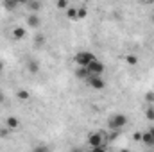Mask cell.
<instances>
[{
    "mask_svg": "<svg viewBox=\"0 0 154 152\" xmlns=\"http://www.w3.org/2000/svg\"><path fill=\"white\" fill-rule=\"evenodd\" d=\"M75 77L77 79H88V70L86 68H81V66H77V70H75Z\"/></svg>",
    "mask_w": 154,
    "mask_h": 152,
    "instance_id": "5bb4252c",
    "label": "cell"
},
{
    "mask_svg": "<svg viewBox=\"0 0 154 152\" xmlns=\"http://www.w3.org/2000/svg\"><path fill=\"white\" fill-rule=\"evenodd\" d=\"M32 152H50V149H48V145H45V143H38V145H34Z\"/></svg>",
    "mask_w": 154,
    "mask_h": 152,
    "instance_id": "2e32d148",
    "label": "cell"
},
{
    "mask_svg": "<svg viewBox=\"0 0 154 152\" xmlns=\"http://www.w3.org/2000/svg\"><path fill=\"white\" fill-rule=\"evenodd\" d=\"M125 63H127V65H136V63H138V57H136L134 54H127V56H125Z\"/></svg>",
    "mask_w": 154,
    "mask_h": 152,
    "instance_id": "e0dca14e",
    "label": "cell"
},
{
    "mask_svg": "<svg viewBox=\"0 0 154 152\" xmlns=\"http://www.w3.org/2000/svg\"><path fill=\"white\" fill-rule=\"evenodd\" d=\"M86 141H88L90 149H95V147H102V145H106L108 136H106L104 132H90Z\"/></svg>",
    "mask_w": 154,
    "mask_h": 152,
    "instance_id": "3957f363",
    "label": "cell"
},
{
    "mask_svg": "<svg viewBox=\"0 0 154 152\" xmlns=\"http://www.w3.org/2000/svg\"><path fill=\"white\" fill-rule=\"evenodd\" d=\"M16 97H18L20 100H29V97H31V95H29V91H25V90H20V91L16 93Z\"/></svg>",
    "mask_w": 154,
    "mask_h": 152,
    "instance_id": "ac0fdd59",
    "label": "cell"
},
{
    "mask_svg": "<svg viewBox=\"0 0 154 152\" xmlns=\"http://www.w3.org/2000/svg\"><path fill=\"white\" fill-rule=\"evenodd\" d=\"M25 7L31 11V14H38V11L41 9V2H38V0H29V2H25Z\"/></svg>",
    "mask_w": 154,
    "mask_h": 152,
    "instance_id": "9c48e42d",
    "label": "cell"
},
{
    "mask_svg": "<svg viewBox=\"0 0 154 152\" xmlns=\"http://www.w3.org/2000/svg\"><path fill=\"white\" fill-rule=\"evenodd\" d=\"M70 152H84V150H82V149H77V147H74Z\"/></svg>",
    "mask_w": 154,
    "mask_h": 152,
    "instance_id": "484cf974",
    "label": "cell"
},
{
    "mask_svg": "<svg viewBox=\"0 0 154 152\" xmlns=\"http://www.w3.org/2000/svg\"><path fill=\"white\" fill-rule=\"evenodd\" d=\"M86 16H88V9H86L84 5L77 7V18H79V20H84Z\"/></svg>",
    "mask_w": 154,
    "mask_h": 152,
    "instance_id": "9a60e30c",
    "label": "cell"
},
{
    "mask_svg": "<svg viewBox=\"0 0 154 152\" xmlns=\"http://www.w3.org/2000/svg\"><path fill=\"white\" fill-rule=\"evenodd\" d=\"M147 152H154V150H152V149H151V150H147Z\"/></svg>",
    "mask_w": 154,
    "mask_h": 152,
    "instance_id": "f546056e",
    "label": "cell"
},
{
    "mask_svg": "<svg viewBox=\"0 0 154 152\" xmlns=\"http://www.w3.org/2000/svg\"><path fill=\"white\" fill-rule=\"evenodd\" d=\"M18 5H20V2H11V0H5V2H2V7H4L5 11H14Z\"/></svg>",
    "mask_w": 154,
    "mask_h": 152,
    "instance_id": "7c38bea8",
    "label": "cell"
},
{
    "mask_svg": "<svg viewBox=\"0 0 154 152\" xmlns=\"http://www.w3.org/2000/svg\"><path fill=\"white\" fill-rule=\"evenodd\" d=\"M86 70H88V77H102V74L106 72V65L102 61L95 59L86 66Z\"/></svg>",
    "mask_w": 154,
    "mask_h": 152,
    "instance_id": "277c9868",
    "label": "cell"
},
{
    "mask_svg": "<svg viewBox=\"0 0 154 152\" xmlns=\"http://www.w3.org/2000/svg\"><path fill=\"white\" fill-rule=\"evenodd\" d=\"M66 18L72 20V22H77V20H79V18H77V7H68V9H66Z\"/></svg>",
    "mask_w": 154,
    "mask_h": 152,
    "instance_id": "4fadbf2b",
    "label": "cell"
},
{
    "mask_svg": "<svg viewBox=\"0 0 154 152\" xmlns=\"http://www.w3.org/2000/svg\"><path fill=\"white\" fill-rule=\"evenodd\" d=\"M56 5H57V9H63V11L68 9V2H66V0H57Z\"/></svg>",
    "mask_w": 154,
    "mask_h": 152,
    "instance_id": "44dd1931",
    "label": "cell"
},
{
    "mask_svg": "<svg viewBox=\"0 0 154 152\" xmlns=\"http://www.w3.org/2000/svg\"><path fill=\"white\" fill-rule=\"evenodd\" d=\"M97 57H95V54L93 52H90V50H81V52H77L75 56H74V63H75L77 66H81V68H86L91 61H95Z\"/></svg>",
    "mask_w": 154,
    "mask_h": 152,
    "instance_id": "7a4b0ae2",
    "label": "cell"
},
{
    "mask_svg": "<svg viewBox=\"0 0 154 152\" xmlns=\"http://www.w3.org/2000/svg\"><path fill=\"white\" fill-rule=\"evenodd\" d=\"M127 114L124 113H115L109 116V120H108V131H111V132H120L125 125H127Z\"/></svg>",
    "mask_w": 154,
    "mask_h": 152,
    "instance_id": "6da1fadb",
    "label": "cell"
},
{
    "mask_svg": "<svg viewBox=\"0 0 154 152\" xmlns=\"http://www.w3.org/2000/svg\"><path fill=\"white\" fill-rule=\"evenodd\" d=\"M145 102H147L149 106L154 104V91H147V93H145Z\"/></svg>",
    "mask_w": 154,
    "mask_h": 152,
    "instance_id": "d6986e66",
    "label": "cell"
},
{
    "mask_svg": "<svg viewBox=\"0 0 154 152\" xmlns=\"http://www.w3.org/2000/svg\"><path fill=\"white\" fill-rule=\"evenodd\" d=\"M2 70H4V63L0 61V74H2Z\"/></svg>",
    "mask_w": 154,
    "mask_h": 152,
    "instance_id": "4316f807",
    "label": "cell"
},
{
    "mask_svg": "<svg viewBox=\"0 0 154 152\" xmlns=\"http://www.w3.org/2000/svg\"><path fill=\"white\" fill-rule=\"evenodd\" d=\"M120 152H131L129 149H120Z\"/></svg>",
    "mask_w": 154,
    "mask_h": 152,
    "instance_id": "f1b7e54d",
    "label": "cell"
},
{
    "mask_svg": "<svg viewBox=\"0 0 154 152\" xmlns=\"http://www.w3.org/2000/svg\"><path fill=\"white\" fill-rule=\"evenodd\" d=\"M86 82H88V86H90L91 90H95V91H100V90L106 88V81H104V77H88Z\"/></svg>",
    "mask_w": 154,
    "mask_h": 152,
    "instance_id": "5b68a950",
    "label": "cell"
},
{
    "mask_svg": "<svg viewBox=\"0 0 154 152\" xmlns=\"http://www.w3.org/2000/svg\"><path fill=\"white\" fill-rule=\"evenodd\" d=\"M7 134H9V131H7V129H2V131H0V136H2V138H4V136H7Z\"/></svg>",
    "mask_w": 154,
    "mask_h": 152,
    "instance_id": "d4e9b609",
    "label": "cell"
},
{
    "mask_svg": "<svg viewBox=\"0 0 154 152\" xmlns=\"http://www.w3.org/2000/svg\"><path fill=\"white\" fill-rule=\"evenodd\" d=\"M140 143L145 145L147 149H154V134L149 131V129L142 132V141H140Z\"/></svg>",
    "mask_w": 154,
    "mask_h": 152,
    "instance_id": "8992f818",
    "label": "cell"
},
{
    "mask_svg": "<svg viewBox=\"0 0 154 152\" xmlns=\"http://www.w3.org/2000/svg\"><path fill=\"white\" fill-rule=\"evenodd\" d=\"M133 140L134 141H142V132H134L133 134Z\"/></svg>",
    "mask_w": 154,
    "mask_h": 152,
    "instance_id": "cb8c5ba5",
    "label": "cell"
},
{
    "mask_svg": "<svg viewBox=\"0 0 154 152\" xmlns=\"http://www.w3.org/2000/svg\"><path fill=\"white\" fill-rule=\"evenodd\" d=\"M39 25H41L39 14H31V13H29V16H27V27H29V29H38Z\"/></svg>",
    "mask_w": 154,
    "mask_h": 152,
    "instance_id": "ba28073f",
    "label": "cell"
},
{
    "mask_svg": "<svg viewBox=\"0 0 154 152\" xmlns=\"http://www.w3.org/2000/svg\"><path fill=\"white\" fill-rule=\"evenodd\" d=\"M145 118H147V120H154V108L152 106H149V108L145 109Z\"/></svg>",
    "mask_w": 154,
    "mask_h": 152,
    "instance_id": "ffe728a7",
    "label": "cell"
},
{
    "mask_svg": "<svg viewBox=\"0 0 154 152\" xmlns=\"http://www.w3.org/2000/svg\"><path fill=\"white\" fill-rule=\"evenodd\" d=\"M11 36H13V39H23L27 36V29H23V27H13Z\"/></svg>",
    "mask_w": 154,
    "mask_h": 152,
    "instance_id": "30bf717a",
    "label": "cell"
},
{
    "mask_svg": "<svg viewBox=\"0 0 154 152\" xmlns=\"http://www.w3.org/2000/svg\"><path fill=\"white\" fill-rule=\"evenodd\" d=\"M43 43H45V36H41V34H39V36H36V45H38V47H41Z\"/></svg>",
    "mask_w": 154,
    "mask_h": 152,
    "instance_id": "603a6c76",
    "label": "cell"
},
{
    "mask_svg": "<svg viewBox=\"0 0 154 152\" xmlns=\"http://www.w3.org/2000/svg\"><path fill=\"white\" fill-rule=\"evenodd\" d=\"M27 70H29V74H38L39 72V63L34 61V59H31V61L27 63Z\"/></svg>",
    "mask_w": 154,
    "mask_h": 152,
    "instance_id": "8fae6325",
    "label": "cell"
},
{
    "mask_svg": "<svg viewBox=\"0 0 154 152\" xmlns=\"http://www.w3.org/2000/svg\"><path fill=\"white\" fill-rule=\"evenodd\" d=\"M4 102V95H2V91H0V104Z\"/></svg>",
    "mask_w": 154,
    "mask_h": 152,
    "instance_id": "83f0119b",
    "label": "cell"
},
{
    "mask_svg": "<svg viewBox=\"0 0 154 152\" xmlns=\"http://www.w3.org/2000/svg\"><path fill=\"white\" fill-rule=\"evenodd\" d=\"M90 152H108V149H106V145H102V147H95V149H90Z\"/></svg>",
    "mask_w": 154,
    "mask_h": 152,
    "instance_id": "7402d4cb",
    "label": "cell"
},
{
    "mask_svg": "<svg viewBox=\"0 0 154 152\" xmlns=\"http://www.w3.org/2000/svg\"><path fill=\"white\" fill-rule=\"evenodd\" d=\"M5 129L7 131H18L20 129V120L16 116H7L5 118Z\"/></svg>",
    "mask_w": 154,
    "mask_h": 152,
    "instance_id": "52a82bcc",
    "label": "cell"
}]
</instances>
